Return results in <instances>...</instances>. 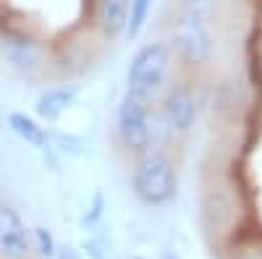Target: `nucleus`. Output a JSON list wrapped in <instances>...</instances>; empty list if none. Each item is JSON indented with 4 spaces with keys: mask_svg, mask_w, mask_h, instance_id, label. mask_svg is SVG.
Listing matches in <instances>:
<instances>
[{
    "mask_svg": "<svg viewBox=\"0 0 262 259\" xmlns=\"http://www.w3.org/2000/svg\"><path fill=\"white\" fill-rule=\"evenodd\" d=\"M173 60H176V53H173L168 39L144 42L128 60L126 95L147 100V102H155L158 97H163L165 86L170 84Z\"/></svg>",
    "mask_w": 262,
    "mask_h": 259,
    "instance_id": "f257e3e1",
    "label": "nucleus"
},
{
    "mask_svg": "<svg viewBox=\"0 0 262 259\" xmlns=\"http://www.w3.org/2000/svg\"><path fill=\"white\" fill-rule=\"evenodd\" d=\"M131 191L144 207H168L179 194V168L168 152L152 147L134 157Z\"/></svg>",
    "mask_w": 262,
    "mask_h": 259,
    "instance_id": "f03ea898",
    "label": "nucleus"
},
{
    "mask_svg": "<svg viewBox=\"0 0 262 259\" xmlns=\"http://www.w3.org/2000/svg\"><path fill=\"white\" fill-rule=\"evenodd\" d=\"M168 42H170L173 53L191 68H205L215 53V34L210 27V18L186 13V11L173 13Z\"/></svg>",
    "mask_w": 262,
    "mask_h": 259,
    "instance_id": "7ed1b4c3",
    "label": "nucleus"
},
{
    "mask_svg": "<svg viewBox=\"0 0 262 259\" xmlns=\"http://www.w3.org/2000/svg\"><path fill=\"white\" fill-rule=\"evenodd\" d=\"M152 105L139 97H131L123 92L118 110H116V139L121 149L131 157L144 155L147 149L155 147V115Z\"/></svg>",
    "mask_w": 262,
    "mask_h": 259,
    "instance_id": "20e7f679",
    "label": "nucleus"
},
{
    "mask_svg": "<svg viewBox=\"0 0 262 259\" xmlns=\"http://www.w3.org/2000/svg\"><path fill=\"white\" fill-rule=\"evenodd\" d=\"M160 121L170 136H189L200 121V100L189 81H170L160 97Z\"/></svg>",
    "mask_w": 262,
    "mask_h": 259,
    "instance_id": "39448f33",
    "label": "nucleus"
},
{
    "mask_svg": "<svg viewBox=\"0 0 262 259\" xmlns=\"http://www.w3.org/2000/svg\"><path fill=\"white\" fill-rule=\"evenodd\" d=\"M0 53H3V60L8 63V68L21 74V76H39L48 66V55L45 48L29 34H8L0 45Z\"/></svg>",
    "mask_w": 262,
    "mask_h": 259,
    "instance_id": "423d86ee",
    "label": "nucleus"
},
{
    "mask_svg": "<svg viewBox=\"0 0 262 259\" xmlns=\"http://www.w3.org/2000/svg\"><path fill=\"white\" fill-rule=\"evenodd\" d=\"M32 230L11 204H0V259H29Z\"/></svg>",
    "mask_w": 262,
    "mask_h": 259,
    "instance_id": "0eeeda50",
    "label": "nucleus"
},
{
    "mask_svg": "<svg viewBox=\"0 0 262 259\" xmlns=\"http://www.w3.org/2000/svg\"><path fill=\"white\" fill-rule=\"evenodd\" d=\"M76 95H79L76 86H69V84L48 86V89H42L34 100V115L42 123H55L71 110V105L76 102Z\"/></svg>",
    "mask_w": 262,
    "mask_h": 259,
    "instance_id": "6e6552de",
    "label": "nucleus"
},
{
    "mask_svg": "<svg viewBox=\"0 0 262 259\" xmlns=\"http://www.w3.org/2000/svg\"><path fill=\"white\" fill-rule=\"evenodd\" d=\"M128 13H131V0H97L95 21H97L100 37L107 42L126 37Z\"/></svg>",
    "mask_w": 262,
    "mask_h": 259,
    "instance_id": "1a4fd4ad",
    "label": "nucleus"
},
{
    "mask_svg": "<svg viewBox=\"0 0 262 259\" xmlns=\"http://www.w3.org/2000/svg\"><path fill=\"white\" fill-rule=\"evenodd\" d=\"M6 128L11 134H16L24 144L34 147V149H45L50 144V131L42 126L39 118L29 115V113H21V110H13L6 115Z\"/></svg>",
    "mask_w": 262,
    "mask_h": 259,
    "instance_id": "9d476101",
    "label": "nucleus"
},
{
    "mask_svg": "<svg viewBox=\"0 0 262 259\" xmlns=\"http://www.w3.org/2000/svg\"><path fill=\"white\" fill-rule=\"evenodd\" d=\"M158 0H131V13H128V27H126V39H139L142 32L149 24V16L155 11Z\"/></svg>",
    "mask_w": 262,
    "mask_h": 259,
    "instance_id": "9b49d317",
    "label": "nucleus"
},
{
    "mask_svg": "<svg viewBox=\"0 0 262 259\" xmlns=\"http://www.w3.org/2000/svg\"><path fill=\"white\" fill-rule=\"evenodd\" d=\"M32 246L39 251V256H45V259H55V251H58V244L53 239V233L48 228H42L37 225L32 230Z\"/></svg>",
    "mask_w": 262,
    "mask_h": 259,
    "instance_id": "f8f14e48",
    "label": "nucleus"
},
{
    "mask_svg": "<svg viewBox=\"0 0 262 259\" xmlns=\"http://www.w3.org/2000/svg\"><path fill=\"white\" fill-rule=\"evenodd\" d=\"M176 3V11H186V13H196V16H205L210 18L217 0H173Z\"/></svg>",
    "mask_w": 262,
    "mask_h": 259,
    "instance_id": "ddd939ff",
    "label": "nucleus"
},
{
    "mask_svg": "<svg viewBox=\"0 0 262 259\" xmlns=\"http://www.w3.org/2000/svg\"><path fill=\"white\" fill-rule=\"evenodd\" d=\"M55 259H84V256H81V251L74 249V246H58Z\"/></svg>",
    "mask_w": 262,
    "mask_h": 259,
    "instance_id": "4468645a",
    "label": "nucleus"
},
{
    "mask_svg": "<svg viewBox=\"0 0 262 259\" xmlns=\"http://www.w3.org/2000/svg\"><path fill=\"white\" fill-rule=\"evenodd\" d=\"M163 259H179V256L173 254V251H165V254H163Z\"/></svg>",
    "mask_w": 262,
    "mask_h": 259,
    "instance_id": "2eb2a0df",
    "label": "nucleus"
},
{
    "mask_svg": "<svg viewBox=\"0 0 262 259\" xmlns=\"http://www.w3.org/2000/svg\"><path fill=\"white\" fill-rule=\"evenodd\" d=\"M131 259H147V256H142V254H134V256H131Z\"/></svg>",
    "mask_w": 262,
    "mask_h": 259,
    "instance_id": "dca6fc26",
    "label": "nucleus"
},
{
    "mask_svg": "<svg viewBox=\"0 0 262 259\" xmlns=\"http://www.w3.org/2000/svg\"><path fill=\"white\" fill-rule=\"evenodd\" d=\"M3 126H6V123H3V118H0V134H3Z\"/></svg>",
    "mask_w": 262,
    "mask_h": 259,
    "instance_id": "f3484780",
    "label": "nucleus"
}]
</instances>
